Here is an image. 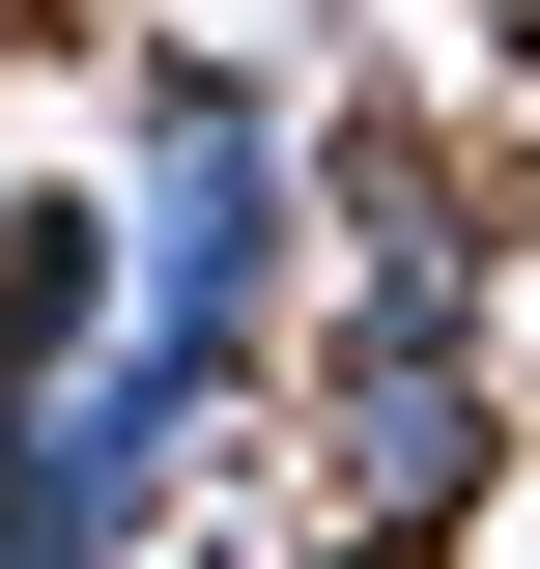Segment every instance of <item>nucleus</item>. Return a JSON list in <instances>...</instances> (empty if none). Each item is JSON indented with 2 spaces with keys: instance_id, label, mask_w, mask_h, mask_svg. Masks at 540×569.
Masks as SVG:
<instances>
[{
  "instance_id": "obj_1",
  "label": "nucleus",
  "mask_w": 540,
  "mask_h": 569,
  "mask_svg": "<svg viewBox=\"0 0 540 569\" xmlns=\"http://www.w3.org/2000/svg\"><path fill=\"white\" fill-rule=\"evenodd\" d=\"M284 313H313V114L257 58H200V29L114 58V342H200L257 399Z\"/></svg>"
},
{
  "instance_id": "obj_2",
  "label": "nucleus",
  "mask_w": 540,
  "mask_h": 569,
  "mask_svg": "<svg viewBox=\"0 0 540 569\" xmlns=\"http://www.w3.org/2000/svg\"><path fill=\"white\" fill-rule=\"evenodd\" d=\"M200 456H228L200 342H86L58 399H0V569H171L200 541Z\"/></svg>"
},
{
  "instance_id": "obj_3",
  "label": "nucleus",
  "mask_w": 540,
  "mask_h": 569,
  "mask_svg": "<svg viewBox=\"0 0 540 569\" xmlns=\"http://www.w3.org/2000/svg\"><path fill=\"white\" fill-rule=\"evenodd\" d=\"M284 456H313L341 541H456V512L512 485V399H483V342H427V313H284Z\"/></svg>"
},
{
  "instance_id": "obj_4",
  "label": "nucleus",
  "mask_w": 540,
  "mask_h": 569,
  "mask_svg": "<svg viewBox=\"0 0 540 569\" xmlns=\"http://www.w3.org/2000/svg\"><path fill=\"white\" fill-rule=\"evenodd\" d=\"M483 284H512V200H483V142H427V114L313 142V313H427V342H483Z\"/></svg>"
},
{
  "instance_id": "obj_5",
  "label": "nucleus",
  "mask_w": 540,
  "mask_h": 569,
  "mask_svg": "<svg viewBox=\"0 0 540 569\" xmlns=\"http://www.w3.org/2000/svg\"><path fill=\"white\" fill-rule=\"evenodd\" d=\"M114 342V171H0V399H58Z\"/></svg>"
},
{
  "instance_id": "obj_6",
  "label": "nucleus",
  "mask_w": 540,
  "mask_h": 569,
  "mask_svg": "<svg viewBox=\"0 0 540 569\" xmlns=\"http://www.w3.org/2000/svg\"><path fill=\"white\" fill-rule=\"evenodd\" d=\"M483 29H540V0H483Z\"/></svg>"
},
{
  "instance_id": "obj_7",
  "label": "nucleus",
  "mask_w": 540,
  "mask_h": 569,
  "mask_svg": "<svg viewBox=\"0 0 540 569\" xmlns=\"http://www.w3.org/2000/svg\"><path fill=\"white\" fill-rule=\"evenodd\" d=\"M171 569H228V541H171Z\"/></svg>"
}]
</instances>
